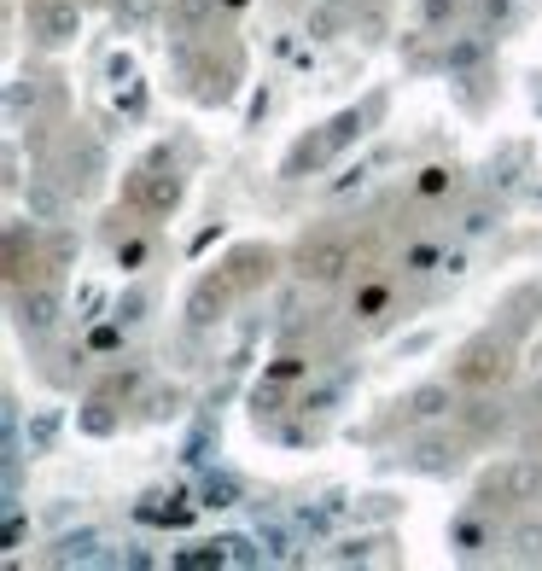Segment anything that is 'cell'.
Here are the masks:
<instances>
[{
  "label": "cell",
  "instance_id": "33",
  "mask_svg": "<svg viewBox=\"0 0 542 571\" xmlns=\"http://www.w3.org/2000/svg\"><path fill=\"white\" fill-rule=\"evenodd\" d=\"M117 263H123V269H140V263H146V239H123V245H117Z\"/></svg>",
  "mask_w": 542,
  "mask_h": 571
},
{
  "label": "cell",
  "instance_id": "6",
  "mask_svg": "<svg viewBox=\"0 0 542 571\" xmlns=\"http://www.w3.org/2000/svg\"><path fill=\"white\" fill-rule=\"evenodd\" d=\"M408 467L426 472V478H449V472L461 467V443L443 437V432H420L408 443Z\"/></svg>",
  "mask_w": 542,
  "mask_h": 571
},
{
  "label": "cell",
  "instance_id": "31",
  "mask_svg": "<svg viewBox=\"0 0 542 571\" xmlns=\"http://www.w3.org/2000/svg\"><path fill=\"white\" fill-rule=\"evenodd\" d=\"M24 537H30V525H24V513L12 507V513H6V525H0V548H24Z\"/></svg>",
  "mask_w": 542,
  "mask_h": 571
},
{
  "label": "cell",
  "instance_id": "14",
  "mask_svg": "<svg viewBox=\"0 0 542 571\" xmlns=\"http://www.w3.org/2000/svg\"><path fill=\"white\" fill-rule=\"evenodd\" d=\"M245 502V484H239L234 472H204L199 478V507H210V513H222V507H239Z\"/></svg>",
  "mask_w": 542,
  "mask_h": 571
},
{
  "label": "cell",
  "instance_id": "29",
  "mask_svg": "<svg viewBox=\"0 0 542 571\" xmlns=\"http://www.w3.org/2000/svg\"><path fill=\"white\" fill-rule=\"evenodd\" d=\"M210 309H222V286H216V280H204L199 286V298H193V321H210Z\"/></svg>",
  "mask_w": 542,
  "mask_h": 571
},
{
  "label": "cell",
  "instance_id": "2",
  "mask_svg": "<svg viewBox=\"0 0 542 571\" xmlns=\"http://www.w3.org/2000/svg\"><path fill=\"white\" fill-rule=\"evenodd\" d=\"M47 566H76V571H88V566H117V548L105 542V531H94V525H82V531H65V537L47 548Z\"/></svg>",
  "mask_w": 542,
  "mask_h": 571
},
{
  "label": "cell",
  "instance_id": "15",
  "mask_svg": "<svg viewBox=\"0 0 542 571\" xmlns=\"http://www.w3.org/2000/svg\"><path fill=\"white\" fill-rule=\"evenodd\" d=\"M164 18V0H111V24L123 35H135V30H152Z\"/></svg>",
  "mask_w": 542,
  "mask_h": 571
},
{
  "label": "cell",
  "instance_id": "8",
  "mask_svg": "<svg viewBox=\"0 0 542 571\" xmlns=\"http://www.w3.org/2000/svg\"><path fill=\"white\" fill-rule=\"evenodd\" d=\"M490 490H502L508 502H537L542 496V461L537 455H513L508 467L490 478Z\"/></svg>",
  "mask_w": 542,
  "mask_h": 571
},
{
  "label": "cell",
  "instance_id": "10",
  "mask_svg": "<svg viewBox=\"0 0 542 571\" xmlns=\"http://www.w3.org/2000/svg\"><path fill=\"white\" fill-rule=\"evenodd\" d=\"M502 373H508V350H502V344H490V338L473 344V350L461 356V379H467V385H496Z\"/></svg>",
  "mask_w": 542,
  "mask_h": 571
},
{
  "label": "cell",
  "instance_id": "25",
  "mask_svg": "<svg viewBox=\"0 0 542 571\" xmlns=\"http://www.w3.org/2000/svg\"><path fill=\"white\" fill-rule=\"evenodd\" d=\"M82 426H88L94 437L111 432V426H117V414H111V397H94V403H88V414H82Z\"/></svg>",
  "mask_w": 542,
  "mask_h": 571
},
{
  "label": "cell",
  "instance_id": "34",
  "mask_svg": "<svg viewBox=\"0 0 542 571\" xmlns=\"http://www.w3.org/2000/svg\"><path fill=\"white\" fill-rule=\"evenodd\" d=\"M117 566H129V571H146V566H152V554H146L140 542H129V548H117Z\"/></svg>",
  "mask_w": 542,
  "mask_h": 571
},
{
  "label": "cell",
  "instance_id": "22",
  "mask_svg": "<svg viewBox=\"0 0 542 571\" xmlns=\"http://www.w3.org/2000/svg\"><path fill=\"white\" fill-rule=\"evenodd\" d=\"M146 309H152V292H146V286H129V292L117 298V309H111V321H123V327H140V321H146Z\"/></svg>",
  "mask_w": 542,
  "mask_h": 571
},
{
  "label": "cell",
  "instance_id": "17",
  "mask_svg": "<svg viewBox=\"0 0 542 571\" xmlns=\"http://www.w3.org/2000/svg\"><path fill=\"white\" fill-rule=\"evenodd\" d=\"M65 432V408H35L30 426H24V443H30V455H47L53 443Z\"/></svg>",
  "mask_w": 542,
  "mask_h": 571
},
{
  "label": "cell",
  "instance_id": "28",
  "mask_svg": "<svg viewBox=\"0 0 542 571\" xmlns=\"http://www.w3.org/2000/svg\"><path fill=\"white\" fill-rule=\"evenodd\" d=\"M170 414H181V391H152L146 397V420H170Z\"/></svg>",
  "mask_w": 542,
  "mask_h": 571
},
{
  "label": "cell",
  "instance_id": "19",
  "mask_svg": "<svg viewBox=\"0 0 542 571\" xmlns=\"http://www.w3.org/2000/svg\"><path fill=\"white\" fill-rule=\"evenodd\" d=\"M461 414V426L473 437H490V432H502L508 426V414H502V403H490V397H478V403H467V408H455Z\"/></svg>",
  "mask_w": 542,
  "mask_h": 571
},
{
  "label": "cell",
  "instance_id": "13",
  "mask_svg": "<svg viewBox=\"0 0 542 571\" xmlns=\"http://www.w3.org/2000/svg\"><path fill=\"white\" fill-rule=\"evenodd\" d=\"M135 193L152 216H170L181 204V175H135Z\"/></svg>",
  "mask_w": 542,
  "mask_h": 571
},
{
  "label": "cell",
  "instance_id": "27",
  "mask_svg": "<svg viewBox=\"0 0 542 571\" xmlns=\"http://www.w3.org/2000/svg\"><path fill=\"white\" fill-rule=\"evenodd\" d=\"M508 18H513V0H478V24L484 30H502Z\"/></svg>",
  "mask_w": 542,
  "mask_h": 571
},
{
  "label": "cell",
  "instance_id": "37",
  "mask_svg": "<svg viewBox=\"0 0 542 571\" xmlns=\"http://www.w3.org/2000/svg\"><path fill=\"white\" fill-rule=\"evenodd\" d=\"M117 338H123V321H117V327H100V333H94V350H117Z\"/></svg>",
  "mask_w": 542,
  "mask_h": 571
},
{
  "label": "cell",
  "instance_id": "4",
  "mask_svg": "<svg viewBox=\"0 0 542 571\" xmlns=\"http://www.w3.org/2000/svg\"><path fill=\"white\" fill-rule=\"evenodd\" d=\"M18 204H24V216L41 222V228H59L70 216V193L53 181V175H30L24 187H18Z\"/></svg>",
  "mask_w": 542,
  "mask_h": 571
},
{
  "label": "cell",
  "instance_id": "35",
  "mask_svg": "<svg viewBox=\"0 0 542 571\" xmlns=\"http://www.w3.org/2000/svg\"><path fill=\"white\" fill-rule=\"evenodd\" d=\"M111 82H135V59H129V53H111Z\"/></svg>",
  "mask_w": 542,
  "mask_h": 571
},
{
  "label": "cell",
  "instance_id": "36",
  "mask_svg": "<svg viewBox=\"0 0 542 571\" xmlns=\"http://www.w3.org/2000/svg\"><path fill=\"white\" fill-rule=\"evenodd\" d=\"M455 542H461V548H467V554H473L478 542H484V531H478L473 519H461V525H455Z\"/></svg>",
  "mask_w": 542,
  "mask_h": 571
},
{
  "label": "cell",
  "instance_id": "21",
  "mask_svg": "<svg viewBox=\"0 0 542 571\" xmlns=\"http://www.w3.org/2000/svg\"><path fill=\"white\" fill-rule=\"evenodd\" d=\"M35 105H41V82H35V76H18V82L6 88V117L24 123V111L35 117Z\"/></svg>",
  "mask_w": 542,
  "mask_h": 571
},
{
  "label": "cell",
  "instance_id": "23",
  "mask_svg": "<svg viewBox=\"0 0 542 571\" xmlns=\"http://www.w3.org/2000/svg\"><path fill=\"white\" fill-rule=\"evenodd\" d=\"M373 548H385V537H356V542H344V548H333V566H373V560H379Z\"/></svg>",
  "mask_w": 542,
  "mask_h": 571
},
{
  "label": "cell",
  "instance_id": "9",
  "mask_svg": "<svg viewBox=\"0 0 542 571\" xmlns=\"http://www.w3.org/2000/svg\"><path fill=\"white\" fill-rule=\"evenodd\" d=\"M484 59H490V30H461V35H449V41H443V53H438V65L455 70V76H473Z\"/></svg>",
  "mask_w": 542,
  "mask_h": 571
},
{
  "label": "cell",
  "instance_id": "39",
  "mask_svg": "<svg viewBox=\"0 0 542 571\" xmlns=\"http://www.w3.org/2000/svg\"><path fill=\"white\" fill-rule=\"evenodd\" d=\"M222 6H228V12H239V6H251V0H222Z\"/></svg>",
  "mask_w": 542,
  "mask_h": 571
},
{
  "label": "cell",
  "instance_id": "20",
  "mask_svg": "<svg viewBox=\"0 0 542 571\" xmlns=\"http://www.w3.org/2000/svg\"><path fill=\"white\" fill-rule=\"evenodd\" d=\"M508 554H513V566H542V525H537V519H525V525H513V537H508Z\"/></svg>",
  "mask_w": 542,
  "mask_h": 571
},
{
  "label": "cell",
  "instance_id": "12",
  "mask_svg": "<svg viewBox=\"0 0 542 571\" xmlns=\"http://www.w3.org/2000/svg\"><path fill=\"white\" fill-rule=\"evenodd\" d=\"M350 6H356V0H315L304 12V35L309 41H333V35L344 30V18H350Z\"/></svg>",
  "mask_w": 542,
  "mask_h": 571
},
{
  "label": "cell",
  "instance_id": "32",
  "mask_svg": "<svg viewBox=\"0 0 542 571\" xmlns=\"http://www.w3.org/2000/svg\"><path fill=\"white\" fill-rule=\"evenodd\" d=\"M356 30L368 35V41H373V35H385V6H379V0H362V18H356Z\"/></svg>",
  "mask_w": 542,
  "mask_h": 571
},
{
  "label": "cell",
  "instance_id": "16",
  "mask_svg": "<svg viewBox=\"0 0 542 571\" xmlns=\"http://www.w3.org/2000/svg\"><path fill=\"white\" fill-rule=\"evenodd\" d=\"M496 228H502V204H490V199L467 204V210L455 216V234H461V239H490Z\"/></svg>",
  "mask_w": 542,
  "mask_h": 571
},
{
  "label": "cell",
  "instance_id": "26",
  "mask_svg": "<svg viewBox=\"0 0 542 571\" xmlns=\"http://www.w3.org/2000/svg\"><path fill=\"white\" fill-rule=\"evenodd\" d=\"M513 169H519V152H508V158H502V164H490V175H484V187H490V193H508L513 181H519V175H513Z\"/></svg>",
  "mask_w": 542,
  "mask_h": 571
},
{
  "label": "cell",
  "instance_id": "11",
  "mask_svg": "<svg viewBox=\"0 0 542 571\" xmlns=\"http://www.w3.org/2000/svg\"><path fill=\"white\" fill-rule=\"evenodd\" d=\"M210 554V566H239V571H251V566H263V542L257 537H239V531H228V537H216V542H204Z\"/></svg>",
  "mask_w": 542,
  "mask_h": 571
},
{
  "label": "cell",
  "instance_id": "7",
  "mask_svg": "<svg viewBox=\"0 0 542 571\" xmlns=\"http://www.w3.org/2000/svg\"><path fill=\"white\" fill-rule=\"evenodd\" d=\"M455 408H461V403H455V385H449V379H426V385H414V391L403 397V414L414 420V426H432V420H449Z\"/></svg>",
  "mask_w": 542,
  "mask_h": 571
},
{
  "label": "cell",
  "instance_id": "38",
  "mask_svg": "<svg viewBox=\"0 0 542 571\" xmlns=\"http://www.w3.org/2000/svg\"><path fill=\"white\" fill-rule=\"evenodd\" d=\"M420 187H426V193H443V187H449V169H426Z\"/></svg>",
  "mask_w": 542,
  "mask_h": 571
},
{
  "label": "cell",
  "instance_id": "5",
  "mask_svg": "<svg viewBox=\"0 0 542 571\" xmlns=\"http://www.w3.org/2000/svg\"><path fill=\"white\" fill-rule=\"evenodd\" d=\"M30 30L47 41V47H65L82 35V6L76 0H35L30 6Z\"/></svg>",
  "mask_w": 542,
  "mask_h": 571
},
{
  "label": "cell",
  "instance_id": "3",
  "mask_svg": "<svg viewBox=\"0 0 542 571\" xmlns=\"http://www.w3.org/2000/svg\"><path fill=\"white\" fill-rule=\"evenodd\" d=\"M59 321H65V298L53 292V286H35V292H18V333L41 344V338L59 333Z\"/></svg>",
  "mask_w": 542,
  "mask_h": 571
},
{
  "label": "cell",
  "instance_id": "1",
  "mask_svg": "<svg viewBox=\"0 0 542 571\" xmlns=\"http://www.w3.org/2000/svg\"><path fill=\"white\" fill-rule=\"evenodd\" d=\"M350 239L344 234H315L298 245V274L304 280H315V286H333V280H344V269H350Z\"/></svg>",
  "mask_w": 542,
  "mask_h": 571
},
{
  "label": "cell",
  "instance_id": "30",
  "mask_svg": "<svg viewBox=\"0 0 542 571\" xmlns=\"http://www.w3.org/2000/svg\"><path fill=\"white\" fill-rule=\"evenodd\" d=\"M100 309H105L100 286H82V292H76V321H100Z\"/></svg>",
  "mask_w": 542,
  "mask_h": 571
},
{
  "label": "cell",
  "instance_id": "24",
  "mask_svg": "<svg viewBox=\"0 0 542 571\" xmlns=\"http://www.w3.org/2000/svg\"><path fill=\"white\" fill-rule=\"evenodd\" d=\"M461 18V0H420V24L426 30H443V24H455Z\"/></svg>",
  "mask_w": 542,
  "mask_h": 571
},
{
  "label": "cell",
  "instance_id": "18",
  "mask_svg": "<svg viewBox=\"0 0 542 571\" xmlns=\"http://www.w3.org/2000/svg\"><path fill=\"white\" fill-rule=\"evenodd\" d=\"M216 6H222V0H170V30L199 35L204 24L216 18Z\"/></svg>",
  "mask_w": 542,
  "mask_h": 571
}]
</instances>
